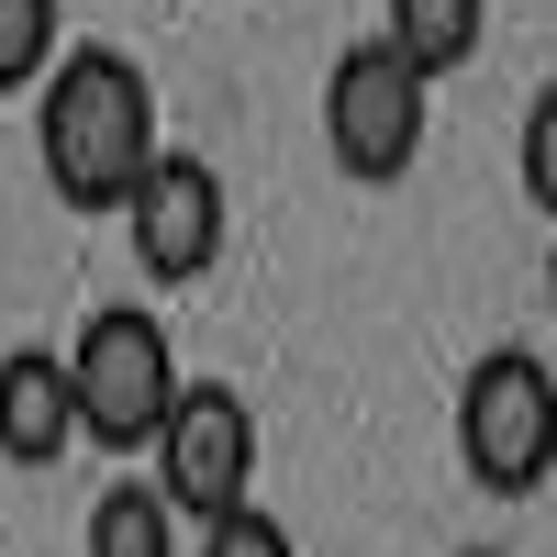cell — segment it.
Listing matches in <instances>:
<instances>
[{
  "label": "cell",
  "mask_w": 557,
  "mask_h": 557,
  "mask_svg": "<svg viewBox=\"0 0 557 557\" xmlns=\"http://www.w3.org/2000/svg\"><path fill=\"white\" fill-rule=\"evenodd\" d=\"M34 157H45V190L67 212H123L134 178H146L157 146V89L123 45H67L34 89Z\"/></svg>",
  "instance_id": "6da1fadb"
},
{
  "label": "cell",
  "mask_w": 557,
  "mask_h": 557,
  "mask_svg": "<svg viewBox=\"0 0 557 557\" xmlns=\"http://www.w3.org/2000/svg\"><path fill=\"white\" fill-rule=\"evenodd\" d=\"M457 469L491 502H535L557 480V368L535 346H491L457 380Z\"/></svg>",
  "instance_id": "7a4b0ae2"
},
{
  "label": "cell",
  "mask_w": 557,
  "mask_h": 557,
  "mask_svg": "<svg viewBox=\"0 0 557 557\" xmlns=\"http://www.w3.org/2000/svg\"><path fill=\"white\" fill-rule=\"evenodd\" d=\"M424 134H435V78L412 67L391 34H357L346 57L323 67V157H335L357 190H391V178H412Z\"/></svg>",
  "instance_id": "3957f363"
},
{
  "label": "cell",
  "mask_w": 557,
  "mask_h": 557,
  "mask_svg": "<svg viewBox=\"0 0 557 557\" xmlns=\"http://www.w3.org/2000/svg\"><path fill=\"white\" fill-rule=\"evenodd\" d=\"M67 391H78V435L112 457H146L168 401H178V346L146 301H101L67 335Z\"/></svg>",
  "instance_id": "277c9868"
},
{
  "label": "cell",
  "mask_w": 557,
  "mask_h": 557,
  "mask_svg": "<svg viewBox=\"0 0 557 557\" xmlns=\"http://www.w3.org/2000/svg\"><path fill=\"white\" fill-rule=\"evenodd\" d=\"M157 491H168V513L178 524H212V513H235V502H257V401L235 380H178L168 401V424H157Z\"/></svg>",
  "instance_id": "5b68a950"
},
{
  "label": "cell",
  "mask_w": 557,
  "mask_h": 557,
  "mask_svg": "<svg viewBox=\"0 0 557 557\" xmlns=\"http://www.w3.org/2000/svg\"><path fill=\"white\" fill-rule=\"evenodd\" d=\"M223 235H235V201H223V168L201 157H157L123 201V246L157 290H190V278L223 268Z\"/></svg>",
  "instance_id": "8992f818"
},
{
  "label": "cell",
  "mask_w": 557,
  "mask_h": 557,
  "mask_svg": "<svg viewBox=\"0 0 557 557\" xmlns=\"http://www.w3.org/2000/svg\"><path fill=\"white\" fill-rule=\"evenodd\" d=\"M67 446H78L67 346H12L0 357V457H12V469H57Z\"/></svg>",
  "instance_id": "52a82bcc"
},
{
  "label": "cell",
  "mask_w": 557,
  "mask_h": 557,
  "mask_svg": "<svg viewBox=\"0 0 557 557\" xmlns=\"http://www.w3.org/2000/svg\"><path fill=\"white\" fill-rule=\"evenodd\" d=\"M380 34H391L424 78H457V67L491 45V0H391V23H380Z\"/></svg>",
  "instance_id": "ba28073f"
},
{
  "label": "cell",
  "mask_w": 557,
  "mask_h": 557,
  "mask_svg": "<svg viewBox=\"0 0 557 557\" xmlns=\"http://www.w3.org/2000/svg\"><path fill=\"white\" fill-rule=\"evenodd\" d=\"M89 557H178V513L157 480H112L89 502Z\"/></svg>",
  "instance_id": "9c48e42d"
},
{
  "label": "cell",
  "mask_w": 557,
  "mask_h": 557,
  "mask_svg": "<svg viewBox=\"0 0 557 557\" xmlns=\"http://www.w3.org/2000/svg\"><path fill=\"white\" fill-rule=\"evenodd\" d=\"M67 57V0H0V89H45Z\"/></svg>",
  "instance_id": "30bf717a"
},
{
  "label": "cell",
  "mask_w": 557,
  "mask_h": 557,
  "mask_svg": "<svg viewBox=\"0 0 557 557\" xmlns=\"http://www.w3.org/2000/svg\"><path fill=\"white\" fill-rule=\"evenodd\" d=\"M201 557H301V546H290V524H278V513L235 502V513H212V524H201Z\"/></svg>",
  "instance_id": "8fae6325"
},
{
  "label": "cell",
  "mask_w": 557,
  "mask_h": 557,
  "mask_svg": "<svg viewBox=\"0 0 557 557\" xmlns=\"http://www.w3.org/2000/svg\"><path fill=\"white\" fill-rule=\"evenodd\" d=\"M513 157H524V201L557 223V89H535V112H524V146H513Z\"/></svg>",
  "instance_id": "7c38bea8"
},
{
  "label": "cell",
  "mask_w": 557,
  "mask_h": 557,
  "mask_svg": "<svg viewBox=\"0 0 557 557\" xmlns=\"http://www.w3.org/2000/svg\"><path fill=\"white\" fill-rule=\"evenodd\" d=\"M546 312H557V246H546Z\"/></svg>",
  "instance_id": "4fadbf2b"
},
{
  "label": "cell",
  "mask_w": 557,
  "mask_h": 557,
  "mask_svg": "<svg viewBox=\"0 0 557 557\" xmlns=\"http://www.w3.org/2000/svg\"><path fill=\"white\" fill-rule=\"evenodd\" d=\"M457 557H502V546H457Z\"/></svg>",
  "instance_id": "5bb4252c"
}]
</instances>
